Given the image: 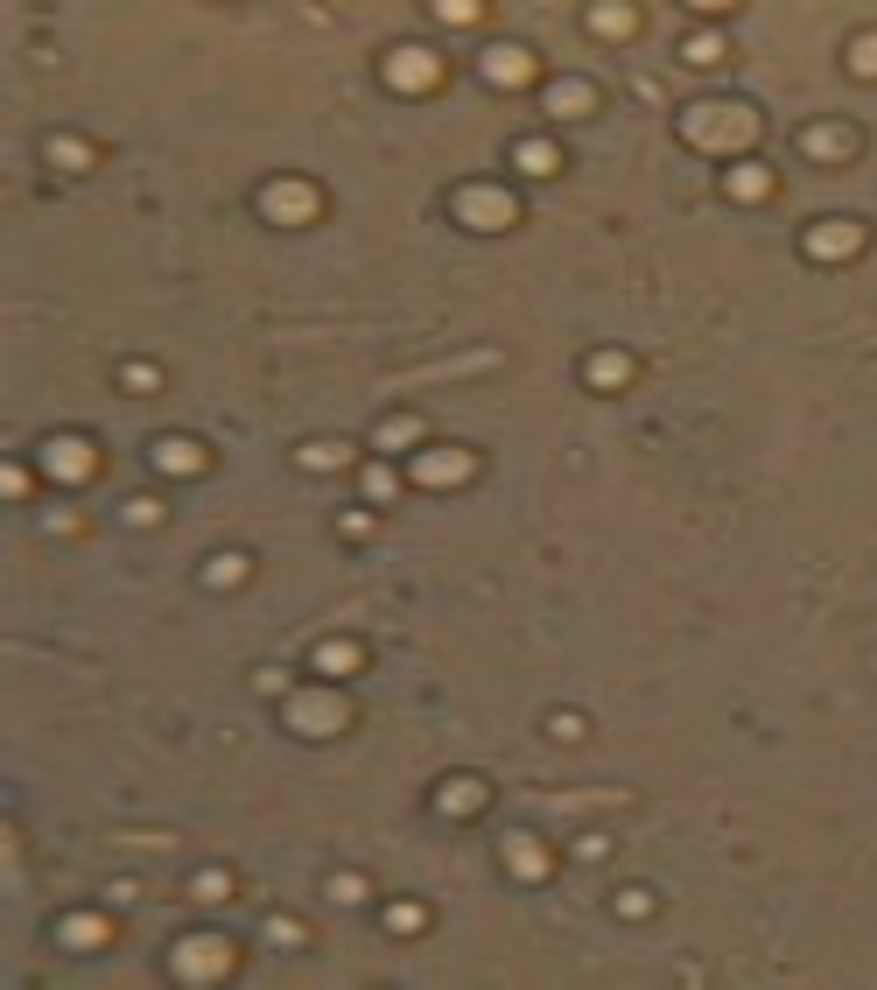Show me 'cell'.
Listing matches in <instances>:
<instances>
[{
  "mask_svg": "<svg viewBox=\"0 0 877 990\" xmlns=\"http://www.w3.org/2000/svg\"><path fill=\"white\" fill-rule=\"evenodd\" d=\"M512 162H520V176H533V183H548V176H562V148L555 141H512Z\"/></svg>",
  "mask_w": 877,
  "mask_h": 990,
  "instance_id": "obj_19",
  "label": "cell"
},
{
  "mask_svg": "<svg viewBox=\"0 0 877 990\" xmlns=\"http://www.w3.org/2000/svg\"><path fill=\"white\" fill-rule=\"evenodd\" d=\"M372 443L379 450H408V443H422V422H414V415H387V422L372 429Z\"/></svg>",
  "mask_w": 877,
  "mask_h": 990,
  "instance_id": "obj_23",
  "label": "cell"
},
{
  "mask_svg": "<svg viewBox=\"0 0 877 990\" xmlns=\"http://www.w3.org/2000/svg\"><path fill=\"white\" fill-rule=\"evenodd\" d=\"M864 218H822V225H808V239H800V246H808V260H856V254H864Z\"/></svg>",
  "mask_w": 877,
  "mask_h": 990,
  "instance_id": "obj_8",
  "label": "cell"
},
{
  "mask_svg": "<svg viewBox=\"0 0 877 990\" xmlns=\"http://www.w3.org/2000/svg\"><path fill=\"white\" fill-rule=\"evenodd\" d=\"M267 941H274V948H302V941H310V927L289 921V913H274V921H267Z\"/></svg>",
  "mask_w": 877,
  "mask_h": 990,
  "instance_id": "obj_32",
  "label": "cell"
},
{
  "mask_svg": "<svg viewBox=\"0 0 877 990\" xmlns=\"http://www.w3.org/2000/svg\"><path fill=\"white\" fill-rule=\"evenodd\" d=\"M478 478V456H470L464 443H435V450H422L414 456V485H429V492H450V485H470Z\"/></svg>",
  "mask_w": 877,
  "mask_h": 990,
  "instance_id": "obj_7",
  "label": "cell"
},
{
  "mask_svg": "<svg viewBox=\"0 0 877 990\" xmlns=\"http://www.w3.org/2000/svg\"><path fill=\"white\" fill-rule=\"evenodd\" d=\"M379 78H387L393 92H435V85H443V50H429V43H393L387 64H379Z\"/></svg>",
  "mask_w": 877,
  "mask_h": 990,
  "instance_id": "obj_6",
  "label": "cell"
},
{
  "mask_svg": "<svg viewBox=\"0 0 877 990\" xmlns=\"http://www.w3.org/2000/svg\"><path fill=\"white\" fill-rule=\"evenodd\" d=\"M366 892H372V885L358 879V871H337V879H331V900H337V906H358Z\"/></svg>",
  "mask_w": 877,
  "mask_h": 990,
  "instance_id": "obj_34",
  "label": "cell"
},
{
  "mask_svg": "<svg viewBox=\"0 0 877 990\" xmlns=\"http://www.w3.org/2000/svg\"><path fill=\"white\" fill-rule=\"evenodd\" d=\"M148 456H155L162 478H197V471L212 464V450H204L197 435H155V450H148Z\"/></svg>",
  "mask_w": 877,
  "mask_h": 990,
  "instance_id": "obj_10",
  "label": "cell"
},
{
  "mask_svg": "<svg viewBox=\"0 0 877 990\" xmlns=\"http://www.w3.org/2000/svg\"><path fill=\"white\" fill-rule=\"evenodd\" d=\"M232 962H239V948L225 935H183L169 948V969H176L183 983H218V977H232Z\"/></svg>",
  "mask_w": 877,
  "mask_h": 990,
  "instance_id": "obj_2",
  "label": "cell"
},
{
  "mask_svg": "<svg viewBox=\"0 0 877 990\" xmlns=\"http://www.w3.org/2000/svg\"><path fill=\"white\" fill-rule=\"evenodd\" d=\"M589 29H597V35H618V43H625V35H639V8L604 0V8H589Z\"/></svg>",
  "mask_w": 877,
  "mask_h": 990,
  "instance_id": "obj_22",
  "label": "cell"
},
{
  "mask_svg": "<svg viewBox=\"0 0 877 990\" xmlns=\"http://www.w3.org/2000/svg\"><path fill=\"white\" fill-rule=\"evenodd\" d=\"M450 212H456V225H470V233H506V225L520 218V204H512L506 183H464L450 197Z\"/></svg>",
  "mask_w": 877,
  "mask_h": 990,
  "instance_id": "obj_3",
  "label": "cell"
},
{
  "mask_svg": "<svg viewBox=\"0 0 877 990\" xmlns=\"http://www.w3.org/2000/svg\"><path fill=\"white\" fill-rule=\"evenodd\" d=\"M56 941H64L71 956H91V948L112 941V921L106 913H64V921H56Z\"/></svg>",
  "mask_w": 877,
  "mask_h": 990,
  "instance_id": "obj_13",
  "label": "cell"
},
{
  "mask_svg": "<svg viewBox=\"0 0 877 990\" xmlns=\"http://www.w3.org/2000/svg\"><path fill=\"white\" fill-rule=\"evenodd\" d=\"M723 50H730V43H723L716 29H695L689 43H681V56H689V64H702V71H710V64H723Z\"/></svg>",
  "mask_w": 877,
  "mask_h": 990,
  "instance_id": "obj_28",
  "label": "cell"
},
{
  "mask_svg": "<svg viewBox=\"0 0 877 990\" xmlns=\"http://www.w3.org/2000/svg\"><path fill=\"white\" fill-rule=\"evenodd\" d=\"M422 927H429V906H414V900L387 906V935H422Z\"/></svg>",
  "mask_w": 877,
  "mask_h": 990,
  "instance_id": "obj_29",
  "label": "cell"
},
{
  "mask_svg": "<svg viewBox=\"0 0 877 990\" xmlns=\"http://www.w3.org/2000/svg\"><path fill=\"white\" fill-rule=\"evenodd\" d=\"M310 668H316L323 681H345V675L366 668V646H358V639H323L316 654H310Z\"/></svg>",
  "mask_w": 877,
  "mask_h": 990,
  "instance_id": "obj_17",
  "label": "cell"
},
{
  "mask_svg": "<svg viewBox=\"0 0 877 990\" xmlns=\"http://www.w3.org/2000/svg\"><path fill=\"white\" fill-rule=\"evenodd\" d=\"M800 155H808V162H849L856 155V127H843V120L800 127Z\"/></svg>",
  "mask_w": 877,
  "mask_h": 990,
  "instance_id": "obj_11",
  "label": "cell"
},
{
  "mask_svg": "<svg viewBox=\"0 0 877 990\" xmlns=\"http://www.w3.org/2000/svg\"><path fill=\"white\" fill-rule=\"evenodd\" d=\"M589 112H597V85H583V78L548 85V120H589Z\"/></svg>",
  "mask_w": 877,
  "mask_h": 990,
  "instance_id": "obj_15",
  "label": "cell"
},
{
  "mask_svg": "<svg viewBox=\"0 0 877 990\" xmlns=\"http://www.w3.org/2000/svg\"><path fill=\"white\" fill-rule=\"evenodd\" d=\"M253 689H260V696H289V675H281V668H260Z\"/></svg>",
  "mask_w": 877,
  "mask_h": 990,
  "instance_id": "obj_39",
  "label": "cell"
},
{
  "mask_svg": "<svg viewBox=\"0 0 877 990\" xmlns=\"http://www.w3.org/2000/svg\"><path fill=\"white\" fill-rule=\"evenodd\" d=\"M506 871H512V879H520V885H541L548 879V843H541V836H506Z\"/></svg>",
  "mask_w": 877,
  "mask_h": 990,
  "instance_id": "obj_14",
  "label": "cell"
},
{
  "mask_svg": "<svg viewBox=\"0 0 877 990\" xmlns=\"http://www.w3.org/2000/svg\"><path fill=\"white\" fill-rule=\"evenodd\" d=\"M127 520L133 527H155L162 520V499H127Z\"/></svg>",
  "mask_w": 877,
  "mask_h": 990,
  "instance_id": "obj_36",
  "label": "cell"
},
{
  "mask_svg": "<svg viewBox=\"0 0 877 990\" xmlns=\"http://www.w3.org/2000/svg\"><path fill=\"white\" fill-rule=\"evenodd\" d=\"M337 535H345V541H366V535H372V513H345V520H337Z\"/></svg>",
  "mask_w": 877,
  "mask_h": 990,
  "instance_id": "obj_38",
  "label": "cell"
},
{
  "mask_svg": "<svg viewBox=\"0 0 877 990\" xmlns=\"http://www.w3.org/2000/svg\"><path fill=\"white\" fill-rule=\"evenodd\" d=\"M583 731H589V723H583L576 710H555V717H548V738H555V745H576Z\"/></svg>",
  "mask_w": 877,
  "mask_h": 990,
  "instance_id": "obj_33",
  "label": "cell"
},
{
  "mask_svg": "<svg viewBox=\"0 0 877 990\" xmlns=\"http://www.w3.org/2000/svg\"><path fill=\"white\" fill-rule=\"evenodd\" d=\"M485 85H499V92L533 85V50H520V43H491V50H485Z\"/></svg>",
  "mask_w": 877,
  "mask_h": 990,
  "instance_id": "obj_12",
  "label": "cell"
},
{
  "mask_svg": "<svg viewBox=\"0 0 877 990\" xmlns=\"http://www.w3.org/2000/svg\"><path fill=\"white\" fill-rule=\"evenodd\" d=\"M120 387H127V394H162V366H148V358H127V366H120Z\"/></svg>",
  "mask_w": 877,
  "mask_h": 990,
  "instance_id": "obj_30",
  "label": "cell"
},
{
  "mask_svg": "<svg viewBox=\"0 0 877 990\" xmlns=\"http://www.w3.org/2000/svg\"><path fill=\"white\" fill-rule=\"evenodd\" d=\"M618 913H625V921H646V913H653V892H646V885H625V892H618Z\"/></svg>",
  "mask_w": 877,
  "mask_h": 990,
  "instance_id": "obj_35",
  "label": "cell"
},
{
  "mask_svg": "<svg viewBox=\"0 0 877 990\" xmlns=\"http://www.w3.org/2000/svg\"><path fill=\"white\" fill-rule=\"evenodd\" d=\"M295 464H302V471H345V464H351V450H345V443H302V450H295Z\"/></svg>",
  "mask_w": 877,
  "mask_h": 990,
  "instance_id": "obj_24",
  "label": "cell"
},
{
  "mask_svg": "<svg viewBox=\"0 0 877 990\" xmlns=\"http://www.w3.org/2000/svg\"><path fill=\"white\" fill-rule=\"evenodd\" d=\"M190 900H204V906H225V900H232V871H197V879H190Z\"/></svg>",
  "mask_w": 877,
  "mask_h": 990,
  "instance_id": "obj_26",
  "label": "cell"
},
{
  "mask_svg": "<svg viewBox=\"0 0 877 990\" xmlns=\"http://www.w3.org/2000/svg\"><path fill=\"white\" fill-rule=\"evenodd\" d=\"M358 485H366V499H372V506H393V499H400V478H393L387 464H372V471H366V478H358Z\"/></svg>",
  "mask_w": 877,
  "mask_h": 990,
  "instance_id": "obj_31",
  "label": "cell"
},
{
  "mask_svg": "<svg viewBox=\"0 0 877 990\" xmlns=\"http://www.w3.org/2000/svg\"><path fill=\"white\" fill-rule=\"evenodd\" d=\"M0 485H8V499H29V471H22V464L0 471Z\"/></svg>",
  "mask_w": 877,
  "mask_h": 990,
  "instance_id": "obj_40",
  "label": "cell"
},
{
  "mask_svg": "<svg viewBox=\"0 0 877 990\" xmlns=\"http://www.w3.org/2000/svg\"><path fill=\"white\" fill-rule=\"evenodd\" d=\"M260 218L267 225H316L323 218V190L310 176H274L260 190Z\"/></svg>",
  "mask_w": 877,
  "mask_h": 990,
  "instance_id": "obj_4",
  "label": "cell"
},
{
  "mask_svg": "<svg viewBox=\"0 0 877 990\" xmlns=\"http://www.w3.org/2000/svg\"><path fill=\"white\" fill-rule=\"evenodd\" d=\"M43 471H50L56 485H85L91 471H99V450H91L85 435H50V443H43Z\"/></svg>",
  "mask_w": 877,
  "mask_h": 990,
  "instance_id": "obj_9",
  "label": "cell"
},
{
  "mask_svg": "<svg viewBox=\"0 0 877 990\" xmlns=\"http://www.w3.org/2000/svg\"><path fill=\"white\" fill-rule=\"evenodd\" d=\"M246 577H253V562H246V556H212V562H204V583H212V590H232Z\"/></svg>",
  "mask_w": 877,
  "mask_h": 990,
  "instance_id": "obj_27",
  "label": "cell"
},
{
  "mask_svg": "<svg viewBox=\"0 0 877 990\" xmlns=\"http://www.w3.org/2000/svg\"><path fill=\"white\" fill-rule=\"evenodd\" d=\"M681 141L702 148V155H730V162H745V148L758 141V112L737 106V99H695L689 112H681Z\"/></svg>",
  "mask_w": 877,
  "mask_h": 990,
  "instance_id": "obj_1",
  "label": "cell"
},
{
  "mask_svg": "<svg viewBox=\"0 0 877 990\" xmlns=\"http://www.w3.org/2000/svg\"><path fill=\"white\" fill-rule=\"evenodd\" d=\"M632 358H625V352H597V358H589V366H583V379H589V387H597V394H618V387H632Z\"/></svg>",
  "mask_w": 877,
  "mask_h": 990,
  "instance_id": "obj_20",
  "label": "cell"
},
{
  "mask_svg": "<svg viewBox=\"0 0 877 990\" xmlns=\"http://www.w3.org/2000/svg\"><path fill=\"white\" fill-rule=\"evenodd\" d=\"M351 723V702L337 696V689H302V696H289V731L295 738H337Z\"/></svg>",
  "mask_w": 877,
  "mask_h": 990,
  "instance_id": "obj_5",
  "label": "cell"
},
{
  "mask_svg": "<svg viewBox=\"0 0 877 990\" xmlns=\"http://www.w3.org/2000/svg\"><path fill=\"white\" fill-rule=\"evenodd\" d=\"M723 197L766 204V197H772V169H766V162H730V169H723Z\"/></svg>",
  "mask_w": 877,
  "mask_h": 990,
  "instance_id": "obj_16",
  "label": "cell"
},
{
  "mask_svg": "<svg viewBox=\"0 0 877 990\" xmlns=\"http://www.w3.org/2000/svg\"><path fill=\"white\" fill-rule=\"evenodd\" d=\"M843 64H849V78H877V29H864V35H849V50H843Z\"/></svg>",
  "mask_w": 877,
  "mask_h": 990,
  "instance_id": "obj_25",
  "label": "cell"
},
{
  "mask_svg": "<svg viewBox=\"0 0 877 990\" xmlns=\"http://www.w3.org/2000/svg\"><path fill=\"white\" fill-rule=\"evenodd\" d=\"M485 801H491V787H485V779H470V773H456V779L435 787V808H443V815H478Z\"/></svg>",
  "mask_w": 877,
  "mask_h": 990,
  "instance_id": "obj_18",
  "label": "cell"
},
{
  "mask_svg": "<svg viewBox=\"0 0 877 990\" xmlns=\"http://www.w3.org/2000/svg\"><path fill=\"white\" fill-rule=\"evenodd\" d=\"M435 14H443V22H478L485 8H478V0H443V8H435Z\"/></svg>",
  "mask_w": 877,
  "mask_h": 990,
  "instance_id": "obj_37",
  "label": "cell"
},
{
  "mask_svg": "<svg viewBox=\"0 0 877 990\" xmlns=\"http://www.w3.org/2000/svg\"><path fill=\"white\" fill-rule=\"evenodd\" d=\"M43 155H50V169H64V176H85V169L99 162V155H91V141H78V134H50Z\"/></svg>",
  "mask_w": 877,
  "mask_h": 990,
  "instance_id": "obj_21",
  "label": "cell"
}]
</instances>
